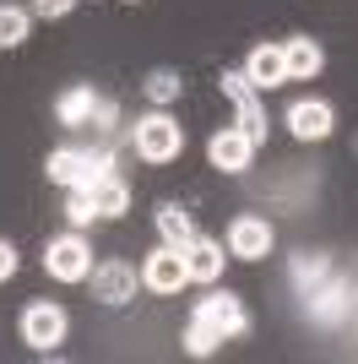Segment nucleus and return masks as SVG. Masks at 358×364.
I'll use <instances>...</instances> for the list:
<instances>
[{
    "instance_id": "nucleus-21",
    "label": "nucleus",
    "mask_w": 358,
    "mask_h": 364,
    "mask_svg": "<svg viewBox=\"0 0 358 364\" xmlns=\"http://www.w3.org/2000/svg\"><path fill=\"white\" fill-rule=\"evenodd\" d=\"M179 87H185V82H179V71H152V76H147V98H152L158 109H168V104H174V98H179Z\"/></svg>"
},
{
    "instance_id": "nucleus-12",
    "label": "nucleus",
    "mask_w": 358,
    "mask_h": 364,
    "mask_svg": "<svg viewBox=\"0 0 358 364\" xmlns=\"http://www.w3.org/2000/svg\"><path fill=\"white\" fill-rule=\"evenodd\" d=\"M136 283H141V272L125 267V261H104V267H92V299H104V304H131L136 299Z\"/></svg>"
},
{
    "instance_id": "nucleus-9",
    "label": "nucleus",
    "mask_w": 358,
    "mask_h": 364,
    "mask_svg": "<svg viewBox=\"0 0 358 364\" xmlns=\"http://www.w3.org/2000/svg\"><path fill=\"white\" fill-rule=\"evenodd\" d=\"M288 131H293L298 141H326L331 131H337V109H331L326 98H298V104L288 109Z\"/></svg>"
},
{
    "instance_id": "nucleus-3",
    "label": "nucleus",
    "mask_w": 358,
    "mask_h": 364,
    "mask_svg": "<svg viewBox=\"0 0 358 364\" xmlns=\"http://www.w3.org/2000/svg\"><path fill=\"white\" fill-rule=\"evenodd\" d=\"M22 343H28L33 353H55L60 343H65V310H60L55 299H33L28 310H22Z\"/></svg>"
},
{
    "instance_id": "nucleus-6",
    "label": "nucleus",
    "mask_w": 358,
    "mask_h": 364,
    "mask_svg": "<svg viewBox=\"0 0 358 364\" xmlns=\"http://www.w3.org/2000/svg\"><path fill=\"white\" fill-rule=\"evenodd\" d=\"M190 316L207 321L212 332H223V343H228V337H244V332H250V310H244L234 294H207V299H195Z\"/></svg>"
},
{
    "instance_id": "nucleus-14",
    "label": "nucleus",
    "mask_w": 358,
    "mask_h": 364,
    "mask_svg": "<svg viewBox=\"0 0 358 364\" xmlns=\"http://www.w3.org/2000/svg\"><path fill=\"white\" fill-rule=\"evenodd\" d=\"M185 272H190V283H217V277H223V245L207 240V234H195V240L185 245Z\"/></svg>"
},
{
    "instance_id": "nucleus-11",
    "label": "nucleus",
    "mask_w": 358,
    "mask_h": 364,
    "mask_svg": "<svg viewBox=\"0 0 358 364\" xmlns=\"http://www.w3.org/2000/svg\"><path fill=\"white\" fill-rule=\"evenodd\" d=\"M207 158H212V168H223V174H244L250 158H255V141L244 136L239 125H223V131L207 141Z\"/></svg>"
},
{
    "instance_id": "nucleus-22",
    "label": "nucleus",
    "mask_w": 358,
    "mask_h": 364,
    "mask_svg": "<svg viewBox=\"0 0 358 364\" xmlns=\"http://www.w3.org/2000/svg\"><path fill=\"white\" fill-rule=\"evenodd\" d=\"M76 0H33V16H65Z\"/></svg>"
},
{
    "instance_id": "nucleus-2",
    "label": "nucleus",
    "mask_w": 358,
    "mask_h": 364,
    "mask_svg": "<svg viewBox=\"0 0 358 364\" xmlns=\"http://www.w3.org/2000/svg\"><path fill=\"white\" fill-rule=\"evenodd\" d=\"M44 272L55 277V283H87L92 277V250L82 234H55V240L44 245Z\"/></svg>"
},
{
    "instance_id": "nucleus-24",
    "label": "nucleus",
    "mask_w": 358,
    "mask_h": 364,
    "mask_svg": "<svg viewBox=\"0 0 358 364\" xmlns=\"http://www.w3.org/2000/svg\"><path fill=\"white\" fill-rule=\"evenodd\" d=\"M131 6H141V0H131Z\"/></svg>"
},
{
    "instance_id": "nucleus-7",
    "label": "nucleus",
    "mask_w": 358,
    "mask_h": 364,
    "mask_svg": "<svg viewBox=\"0 0 358 364\" xmlns=\"http://www.w3.org/2000/svg\"><path fill=\"white\" fill-rule=\"evenodd\" d=\"M190 283V272H185V250H174V245H163V250H152L147 267H141V289L152 294H179Z\"/></svg>"
},
{
    "instance_id": "nucleus-1",
    "label": "nucleus",
    "mask_w": 358,
    "mask_h": 364,
    "mask_svg": "<svg viewBox=\"0 0 358 364\" xmlns=\"http://www.w3.org/2000/svg\"><path fill=\"white\" fill-rule=\"evenodd\" d=\"M136 152L147 158V164H174L179 152H185V125L163 109H152L136 120Z\"/></svg>"
},
{
    "instance_id": "nucleus-16",
    "label": "nucleus",
    "mask_w": 358,
    "mask_h": 364,
    "mask_svg": "<svg viewBox=\"0 0 358 364\" xmlns=\"http://www.w3.org/2000/svg\"><path fill=\"white\" fill-rule=\"evenodd\" d=\"M158 234H163V245L185 250V245L195 240V223H190V213H185L179 201H163V207H158Z\"/></svg>"
},
{
    "instance_id": "nucleus-17",
    "label": "nucleus",
    "mask_w": 358,
    "mask_h": 364,
    "mask_svg": "<svg viewBox=\"0 0 358 364\" xmlns=\"http://www.w3.org/2000/svg\"><path fill=\"white\" fill-rule=\"evenodd\" d=\"M92 207H98V218H119L131 207L125 180H119V174H98V180H92Z\"/></svg>"
},
{
    "instance_id": "nucleus-5",
    "label": "nucleus",
    "mask_w": 358,
    "mask_h": 364,
    "mask_svg": "<svg viewBox=\"0 0 358 364\" xmlns=\"http://www.w3.org/2000/svg\"><path fill=\"white\" fill-rule=\"evenodd\" d=\"M44 174L55 185H92L98 174H109V158H98V152H82V147H55L49 152V164H44Z\"/></svg>"
},
{
    "instance_id": "nucleus-20",
    "label": "nucleus",
    "mask_w": 358,
    "mask_h": 364,
    "mask_svg": "<svg viewBox=\"0 0 358 364\" xmlns=\"http://www.w3.org/2000/svg\"><path fill=\"white\" fill-rule=\"evenodd\" d=\"M92 218H98V207H92V185H71V196H65V223L87 228Z\"/></svg>"
},
{
    "instance_id": "nucleus-19",
    "label": "nucleus",
    "mask_w": 358,
    "mask_h": 364,
    "mask_svg": "<svg viewBox=\"0 0 358 364\" xmlns=\"http://www.w3.org/2000/svg\"><path fill=\"white\" fill-rule=\"evenodd\" d=\"M185 348H190V359H212V353L223 348V332H212L207 321L190 316V326H185Z\"/></svg>"
},
{
    "instance_id": "nucleus-10",
    "label": "nucleus",
    "mask_w": 358,
    "mask_h": 364,
    "mask_svg": "<svg viewBox=\"0 0 358 364\" xmlns=\"http://www.w3.org/2000/svg\"><path fill=\"white\" fill-rule=\"evenodd\" d=\"M55 114H60V125H92V120H114V104H109V98H98V92H92V82H82V87L60 92Z\"/></svg>"
},
{
    "instance_id": "nucleus-4",
    "label": "nucleus",
    "mask_w": 358,
    "mask_h": 364,
    "mask_svg": "<svg viewBox=\"0 0 358 364\" xmlns=\"http://www.w3.org/2000/svg\"><path fill=\"white\" fill-rule=\"evenodd\" d=\"M217 82H223V92L234 98V109H239V131H244V136L261 147V141H266V109H261V87H255L244 71H223Z\"/></svg>"
},
{
    "instance_id": "nucleus-8",
    "label": "nucleus",
    "mask_w": 358,
    "mask_h": 364,
    "mask_svg": "<svg viewBox=\"0 0 358 364\" xmlns=\"http://www.w3.org/2000/svg\"><path fill=\"white\" fill-rule=\"evenodd\" d=\"M228 256H234V261L271 256V223H266V218H255V213L234 218V223H228Z\"/></svg>"
},
{
    "instance_id": "nucleus-18",
    "label": "nucleus",
    "mask_w": 358,
    "mask_h": 364,
    "mask_svg": "<svg viewBox=\"0 0 358 364\" xmlns=\"http://www.w3.org/2000/svg\"><path fill=\"white\" fill-rule=\"evenodd\" d=\"M28 28H33V11H28V6H0V49L28 44Z\"/></svg>"
},
{
    "instance_id": "nucleus-23",
    "label": "nucleus",
    "mask_w": 358,
    "mask_h": 364,
    "mask_svg": "<svg viewBox=\"0 0 358 364\" xmlns=\"http://www.w3.org/2000/svg\"><path fill=\"white\" fill-rule=\"evenodd\" d=\"M6 277H16V245L11 240H0V283Z\"/></svg>"
},
{
    "instance_id": "nucleus-13",
    "label": "nucleus",
    "mask_w": 358,
    "mask_h": 364,
    "mask_svg": "<svg viewBox=\"0 0 358 364\" xmlns=\"http://www.w3.org/2000/svg\"><path fill=\"white\" fill-rule=\"evenodd\" d=\"M244 76H250L261 92H266V87H283V82H288V55H283V44H255L250 60H244Z\"/></svg>"
},
{
    "instance_id": "nucleus-15",
    "label": "nucleus",
    "mask_w": 358,
    "mask_h": 364,
    "mask_svg": "<svg viewBox=\"0 0 358 364\" xmlns=\"http://www.w3.org/2000/svg\"><path fill=\"white\" fill-rule=\"evenodd\" d=\"M283 55H288V82H304V76H315L320 65H326V55H320L315 38H288Z\"/></svg>"
}]
</instances>
